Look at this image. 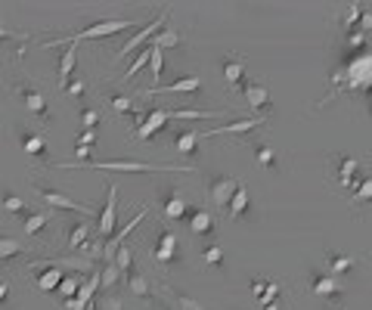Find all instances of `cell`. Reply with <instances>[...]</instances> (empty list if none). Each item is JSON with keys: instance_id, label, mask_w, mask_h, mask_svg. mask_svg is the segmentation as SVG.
Returning <instances> with one entry per match:
<instances>
[{"instance_id": "obj_34", "label": "cell", "mask_w": 372, "mask_h": 310, "mask_svg": "<svg viewBox=\"0 0 372 310\" xmlns=\"http://www.w3.org/2000/svg\"><path fill=\"white\" fill-rule=\"evenodd\" d=\"M13 304V279L0 276V310H10Z\"/></svg>"}, {"instance_id": "obj_3", "label": "cell", "mask_w": 372, "mask_h": 310, "mask_svg": "<svg viewBox=\"0 0 372 310\" xmlns=\"http://www.w3.org/2000/svg\"><path fill=\"white\" fill-rule=\"evenodd\" d=\"M10 93H13V99L22 103V109L31 115V118L41 121V125H50V121H53V109H50V103H47L44 93H41V87H34V84H28V81H13Z\"/></svg>"}, {"instance_id": "obj_20", "label": "cell", "mask_w": 372, "mask_h": 310, "mask_svg": "<svg viewBox=\"0 0 372 310\" xmlns=\"http://www.w3.org/2000/svg\"><path fill=\"white\" fill-rule=\"evenodd\" d=\"M261 125H264V118H245V121H236V125L214 127V131L205 134V140H208V136H220V134H248V131H255V127H261Z\"/></svg>"}, {"instance_id": "obj_8", "label": "cell", "mask_w": 372, "mask_h": 310, "mask_svg": "<svg viewBox=\"0 0 372 310\" xmlns=\"http://www.w3.org/2000/svg\"><path fill=\"white\" fill-rule=\"evenodd\" d=\"M168 121H171V112L155 109V106H152V109H146V112L140 115V121H137V127H134V134H131V136L137 140V146H146V143L152 140V136L159 134L162 127L168 125Z\"/></svg>"}, {"instance_id": "obj_24", "label": "cell", "mask_w": 372, "mask_h": 310, "mask_svg": "<svg viewBox=\"0 0 372 310\" xmlns=\"http://www.w3.org/2000/svg\"><path fill=\"white\" fill-rule=\"evenodd\" d=\"M224 78L230 87H239L242 81H245V69H242V59H233V56H227L224 59Z\"/></svg>"}, {"instance_id": "obj_9", "label": "cell", "mask_w": 372, "mask_h": 310, "mask_svg": "<svg viewBox=\"0 0 372 310\" xmlns=\"http://www.w3.org/2000/svg\"><path fill=\"white\" fill-rule=\"evenodd\" d=\"M34 270V286H38V292H56V288L62 286V279H66V273H62V267L56 264V261H34V264H28Z\"/></svg>"}, {"instance_id": "obj_25", "label": "cell", "mask_w": 372, "mask_h": 310, "mask_svg": "<svg viewBox=\"0 0 372 310\" xmlns=\"http://www.w3.org/2000/svg\"><path fill=\"white\" fill-rule=\"evenodd\" d=\"M245 97H248V103H252L257 112H267V109H270V93L264 90V87H257V84H248V87H245Z\"/></svg>"}, {"instance_id": "obj_13", "label": "cell", "mask_w": 372, "mask_h": 310, "mask_svg": "<svg viewBox=\"0 0 372 310\" xmlns=\"http://www.w3.org/2000/svg\"><path fill=\"white\" fill-rule=\"evenodd\" d=\"M202 84H205L202 78L192 75V78H180V81H174V84H162V87H149L140 93H143V99H152V97H159V93H189V97H199Z\"/></svg>"}, {"instance_id": "obj_15", "label": "cell", "mask_w": 372, "mask_h": 310, "mask_svg": "<svg viewBox=\"0 0 372 310\" xmlns=\"http://www.w3.org/2000/svg\"><path fill=\"white\" fill-rule=\"evenodd\" d=\"M106 103L112 106V112L118 115V118H137L140 121V103L134 97H127V93H118V90H112V93H106Z\"/></svg>"}, {"instance_id": "obj_29", "label": "cell", "mask_w": 372, "mask_h": 310, "mask_svg": "<svg viewBox=\"0 0 372 310\" xmlns=\"http://www.w3.org/2000/svg\"><path fill=\"white\" fill-rule=\"evenodd\" d=\"M149 62H152V44H146V50H143V53L137 56V62H134V66H131V69L124 71V75L118 78V81H121V84H124V81H131V78L137 75V71H140L143 66H149Z\"/></svg>"}, {"instance_id": "obj_28", "label": "cell", "mask_w": 372, "mask_h": 310, "mask_svg": "<svg viewBox=\"0 0 372 310\" xmlns=\"http://www.w3.org/2000/svg\"><path fill=\"white\" fill-rule=\"evenodd\" d=\"M81 283H84V276H81V273H75V276H66V279H62V286L56 288V292H59L62 301H69V298H75V295H78Z\"/></svg>"}, {"instance_id": "obj_31", "label": "cell", "mask_w": 372, "mask_h": 310, "mask_svg": "<svg viewBox=\"0 0 372 310\" xmlns=\"http://www.w3.org/2000/svg\"><path fill=\"white\" fill-rule=\"evenodd\" d=\"M310 292H317V295H323V298H329V295L338 292V286H335L332 276H313L310 279Z\"/></svg>"}, {"instance_id": "obj_5", "label": "cell", "mask_w": 372, "mask_h": 310, "mask_svg": "<svg viewBox=\"0 0 372 310\" xmlns=\"http://www.w3.org/2000/svg\"><path fill=\"white\" fill-rule=\"evenodd\" d=\"M16 136H19V146H22L25 158L34 164V168H50V149H47L44 136L38 131H31V127H25V125H16Z\"/></svg>"}, {"instance_id": "obj_19", "label": "cell", "mask_w": 372, "mask_h": 310, "mask_svg": "<svg viewBox=\"0 0 372 310\" xmlns=\"http://www.w3.org/2000/svg\"><path fill=\"white\" fill-rule=\"evenodd\" d=\"M199 140H205V134H199V131H177L174 134V149L180 155L186 158H192V155H199Z\"/></svg>"}, {"instance_id": "obj_32", "label": "cell", "mask_w": 372, "mask_h": 310, "mask_svg": "<svg viewBox=\"0 0 372 310\" xmlns=\"http://www.w3.org/2000/svg\"><path fill=\"white\" fill-rule=\"evenodd\" d=\"M152 44L162 47V50L164 47H177V44H180V31H177V28H162V31L152 38Z\"/></svg>"}, {"instance_id": "obj_17", "label": "cell", "mask_w": 372, "mask_h": 310, "mask_svg": "<svg viewBox=\"0 0 372 310\" xmlns=\"http://www.w3.org/2000/svg\"><path fill=\"white\" fill-rule=\"evenodd\" d=\"M189 233L199 236V239H211V236H214V214L208 211V208H192Z\"/></svg>"}, {"instance_id": "obj_38", "label": "cell", "mask_w": 372, "mask_h": 310, "mask_svg": "<svg viewBox=\"0 0 372 310\" xmlns=\"http://www.w3.org/2000/svg\"><path fill=\"white\" fill-rule=\"evenodd\" d=\"M84 90H87V81H84V78H75V81H71L62 93H66V97H71V99H81Z\"/></svg>"}, {"instance_id": "obj_11", "label": "cell", "mask_w": 372, "mask_h": 310, "mask_svg": "<svg viewBox=\"0 0 372 310\" xmlns=\"http://www.w3.org/2000/svg\"><path fill=\"white\" fill-rule=\"evenodd\" d=\"M168 13H171V10H168V6H164V10L159 13V16H155V19H152V22H149L146 28H140V31H137V34H134V38H131V41H127V44H124V47H121V50H118V56H115V59H121V56H127V53H134V50H137L140 44H149V41H152V38H155V34H159V31H162V28H164V22H168Z\"/></svg>"}, {"instance_id": "obj_1", "label": "cell", "mask_w": 372, "mask_h": 310, "mask_svg": "<svg viewBox=\"0 0 372 310\" xmlns=\"http://www.w3.org/2000/svg\"><path fill=\"white\" fill-rule=\"evenodd\" d=\"M152 22V19H149ZM146 19H103V22H93L87 28H81L78 34H69V38H53L41 47H62V44H81V41H103V38H112L118 31H127V28H146L149 25Z\"/></svg>"}, {"instance_id": "obj_40", "label": "cell", "mask_w": 372, "mask_h": 310, "mask_svg": "<svg viewBox=\"0 0 372 310\" xmlns=\"http://www.w3.org/2000/svg\"><path fill=\"white\" fill-rule=\"evenodd\" d=\"M164 310H180V307H164Z\"/></svg>"}, {"instance_id": "obj_36", "label": "cell", "mask_w": 372, "mask_h": 310, "mask_svg": "<svg viewBox=\"0 0 372 310\" xmlns=\"http://www.w3.org/2000/svg\"><path fill=\"white\" fill-rule=\"evenodd\" d=\"M81 125H84V131H96V125H99V112H96V109H90V106H84V109H81Z\"/></svg>"}, {"instance_id": "obj_16", "label": "cell", "mask_w": 372, "mask_h": 310, "mask_svg": "<svg viewBox=\"0 0 372 310\" xmlns=\"http://www.w3.org/2000/svg\"><path fill=\"white\" fill-rule=\"evenodd\" d=\"M93 242V223L90 220H78V223H71L69 227V236H66V245L75 255H81L84 248Z\"/></svg>"}, {"instance_id": "obj_37", "label": "cell", "mask_w": 372, "mask_h": 310, "mask_svg": "<svg viewBox=\"0 0 372 310\" xmlns=\"http://www.w3.org/2000/svg\"><path fill=\"white\" fill-rule=\"evenodd\" d=\"M28 38H31L28 31H16V28H10V25L0 22V41H28Z\"/></svg>"}, {"instance_id": "obj_2", "label": "cell", "mask_w": 372, "mask_h": 310, "mask_svg": "<svg viewBox=\"0 0 372 310\" xmlns=\"http://www.w3.org/2000/svg\"><path fill=\"white\" fill-rule=\"evenodd\" d=\"M146 248H149V255H152V264L159 267L162 273L180 261V236L171 227H162V223L155 227V236L146 242Z\"/></svg>"}, {"instance_id": "obj_12", "label": "cell", "mask_w": 372, "mask_h": 310, "mask_svg": "<svg viewBox=\"0 0 372 310\" xmlns=\"http://www.w3.org/2000/svg\"><path fill=\"white\" fill-rule=\"evenodd\" d=\"M124 283H127V292H131V295H137V298L146 301V304L159 307V295H155L159 288H155V283H149V279L143 276L137 267H134L131 273H124Z\"/></svg>"}, {"instance_id": "obj_7", "label": "cell", "mask_w": 372, "mask_h": 310, "mask_svg": "<svg viewBox=\"0 0 372 310\" xmlns=\"http://www.w3.org/2000/svg\"><path fill=\"white\" fill-rule=\"evenodd\" d=\"M159 202H162L164 220H171V223H180L186 220V214H192L189 202L183 199V192L177 186H159Z\"/></svg>"}, {"instance_id": "obj_35", "label": "cell", "mask_w": 372, "mask_h": 310, "mask_svg": "<svg viewBox=\"0 0 372 310\" xmlns=\"http://www.w3.org/2000/svg\"><path fill=\"white\" fill-rule=\"evenodd\" d=\"M255 158L264 164V168H276V153L270 146H257L255 149Z\"/></svg>"}, {"instance_id": "obj_4", "label": "cell", "mask_w": 372, "mask_h": 310, "mask_svg": "<svg viewBox=\"0 0 372 310\" xmlns=\"http://www.w3.org/2000/svg\"><path fill=\"white\" fill-rule=\"evenodd\" d=\"M31 190H34V196H38L41 202H47L53 211H75V214H84V218H96L93 214V208L90 205H81V202H75V199H69L66 192H59V190H50V186H44L38 177L31 180Z\"/></svg>"}, {"instance_id": "obj_27", "label": "cell", "mask_w": 372, "mask_h": 310, "mask_svg": "<svg viewBox=\"0 0 372 310\" xmlns=\"http://www.w3.org/2000/svg\"><path fill=\"white\" fill-rule=\"evenodd\" d=\"M93 149H96V131H84L81 136H78V143H75V153H78V158H81V164H84V158H87Z\"/></svg>"}, {"instance_id": "obj_10", "label": "cell", "mask_w": 372, "mask_h": 310, "mask_svg": "<svg viewBox=\"0 0 372 310\" xmlns=\"http://www.w3.org/2000/svg\"><path fill=\"white\" fill-rule=\"evenodd\" d=\"M53 223H56L53 211H31L28 218H22V230L31 242H47L53 236Z\"/></svg>"}, {"instance_id": "obj_26", "label": "cell", "mask_w": 372, "mask_h": 310, "mask_svg": "<svg viewBox=\"0 0 372 310\" xmlns=\"http://www.w3.org/2000/svg\"><path fill=\"white\" fill-rule=\"evenodd\" d=\"M245 214H248V192H245V186H239L230 202V218L239 220V218H245Z\"/></svg>"}, {"instance_id": "obj_23", "label": "cell", "mask_w": 372, "mask_h": 310, "mask_svg": "<svg viewBox=\"0 0 372 310\" xmlns=\"http://www.w3.org/2000/svg\"><path fill=\"white\" fill-rule=\"evenodd\" d=\"M0 202H3V211H10V214H19V218H28V214H31V205H28L25 199L13 196L10 190H3V196H0Z\"/></svg>"}, {"instance_id": "obj_39", "label": "cell", "mask_w": 372, "mask_h": 310, "mask_svg": "<svg viewBox=\"0 0 372 310\" xmlns=\"http://www.w3.org/2000/svg\"><path fill=\"white\" fill-rule=\"evenodd\" d=\"M174 301H177V307H180V310H205L202 304H196L192 298H183V295H174Z\"/></svg>"}, {"instance_id": "obj_33", "label": "cell", "mask_w": 372, "mask_h": 310, "mask_svg": "<svg viewBox=\"0 0 372 310\" xmlns=\"http://www.w3.org/2000/svg\"><path fill=\"white\" fill-rule=\"evenodd\" d=\"M202 258H205V264L208 267H224V248H220L217 242H211V245H205V251H202Z\"/></svg>"}, {"instance_id": "obj_21", "label": "cell", "mask_w": 372, "mask_h": 310, "mask_svg": "<svg viewBox=\"0 0 372 310\" xmlns=\"http://www.w3.org/2000/svg\"><path fill=\"white\" fill-rule=\"evenodd\" d=\"M25 251H31V242H19V239H13V236L0 233V264L13 255H25Z\"/></svg>"}, {"instance_id": "obj_14", "label": "cell", "mask_w": 372, "mask_h": 310, "mask_svg": "<svg viewBox=\"0 0 372 310\" xmlns=\"http://www.w3.org/2000/svg\"><path fill=\"white\" fill-rule=\"evenodd\" d=\"M236 190H239V183H236L233 177H211V183H208V196L214 205H220V208H230Z\"/></svg>"}, {"instance_id": "obj_6", "label": "cell", "mask_w": 372, "mask_h": 310, "mask_svg": "<svg viewBox=\"0 0 372 310\" xmlns=\"http://www.w3.org/2000/svg\"><path fill=\"white\" fill-rule=\"evenodd\" d=\"M115 218H118V183L106 180V208L96 214V233L103 242H109L115 236Z\"/></svg>"}, {"instance_id": "obj_30", "label": "cell", "mask_w": 372, "mask_h": 310, "mask_svg": "<svg viewBox=\"0 0 372 310\" xmlns=\"http://www.w3.org/2000/svg\"><path fill=\"white\" fill-rule=\"evenodd\" d=\"M115 267L121 273H131L134 270V245L131 242H124L118 248V255H115Z\"/></svg>"}, {"instance_id": "obj_18", "label": "cell", "mask_w": 372, "mask_h": 310, "mask_svg": "<svg viewBox=\"0 0 372 310\" xmlns=\"http://www.w3.org/2000/svg\"><path fill=\"white\" fill-rule=\"evenodd\" d=\"M75 66H78V44H69L66 53H62L59 59V75H56V84H59V90H66L71 84V75H75Z\"/></svg>"}, {"instance_id": "obj_22", "label": "cell", "mask_w": 372, "mask_h": 310, "mask_svg": "<svg viewBox=\"0 0 372 310\" xmlns=\"http://www.w3.org/2000/svg\"><path fill=\"white\" fill-rule=\"evenodd\" d=\"M96 310H131L127 307V298L121 292H99V298H96Z\"/></svg>"}]
</instances>
